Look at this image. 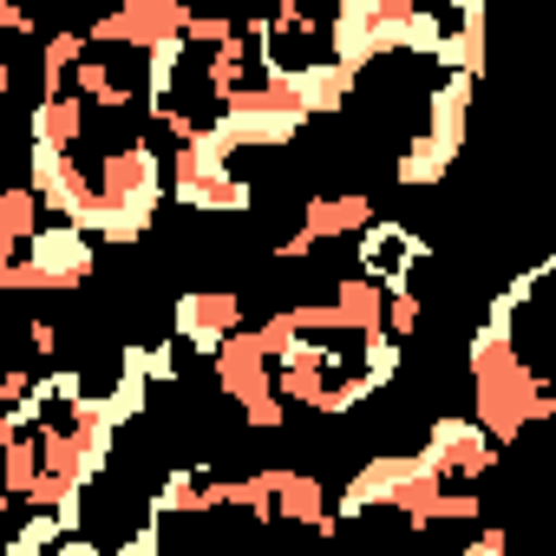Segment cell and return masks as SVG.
Returning a JSON list of instances; mask_svg holds the SVG:
<instances>
[{"mask_svg":"<svg viewBox=\"0 0 556 556\" xmlns=\"http://www.w3.org/2000/svg\"><path fill=\"white\" fill-rule=\"evenodd\" d=\"M471 73H445L432 92H426V131H419V144H432L445 164L458 157V144H465V112H471Z\"/></svg>","mask_w":556,"mask_h":556,"instance_id":"6","label":"cell"},{"mask_svg":"<svg viewBox=\"0 0 556 556\" xmlns=\"http://www.w3.org/2000/svg\"><path fill=\"white\" fill-rule=\"evenodd\" d=\"M8 79H14V73H8V66H0V92H8Z\"/></svg>","mask_w":556,"mask_h":556,"instance_id":"35","label":"cell"},{"mask_svg":"<svg viewBox=\"0 0 556 556\" xmlns=\"http://www.w3.org/2000/svg\"><path fill=\"white\" fill-rule=\"evenodd\" d=\"M229 27H236L229 14H190V8H184V21H177V34H184L190 47H216V40H223Z\"/></svg>","mask_w":556,"mask_h":556,"instance_id":"23","label":"cell"},{"mask_svg":"<svg viewBox=\"0 0 556 556\" xmlns=\"http://www.w3.org/2000/svg\"><path fill=\"white\" fill-rule=\"evenodd\" d=\"M432 60L445 66V73H484V27H458V34H445L439 47H432Z\"/></svg>","mask_w":556,"mask_h":556,"instance_id":"16","label":"cell"},{"mask_svg":"<svg viewBox=\"0 0 556 556\" xmlns=\"http://www.w3.org/2000/svg\"><path fill=\"white\" fill-rule=\"evenodd\" d=\"M40 144H60V151H73L79 138H86V99L79 92H47L40 105H34V125H27Z\"/></svg>","mask_w":556,"mask_h":556,"instance_id":"11","label":"cell"},{"mask_svg":"<svg viewBox=\"0 0 556 556\" xmlns=\"http://www.w3.org/2000/svg\"><path fill=\"white\" fill-rule=\"evenodd\" d=\"M190 60V40L184 34H157L151 47H144V92H151V105H164L170 92H177V66Z\"/></svg>","mask_w":556,"mask_h":556,"instance_id":"13","label":"cell"},{"mask_svg":"<svg viewBox=\"0 0 556 556\" xmlns=\"http://www.w3.org/2000/svg\"><path fill=\"white\" fill-rule=\"evenodd\" d=\"M27 262L14 255L8 262V295H66V289H79L86 275L99 268V249H92V236L79 229V223H47V229H34L27 242Z\"/></svg>","mask_w":556,"mask_h":556,"instance_id":"1","label":"cell"},{"mask_svg":"<svg viewBox=\"0 0 556 556\" xmlns=\"http://www.w3.org/2000/svg\"><path fill=\"white\" fill-rule=\"evenodd\" d=\"M27 348H34V354H60V328H53L47 315H40V321H27Z\"/></svg>","mask_w":556,"mask_h":556,"instance_id":"28","label":"cell"},{"mask_svg":"<svg viewBox=\"0 0 556 556\" xmlns=\"http://www.w3.org/2000/svg\"><path fill=\"white\" fill-rule=\"evenodd\" d=\"M426 458H432L445 478H484V471L497 465V439H491L478 419H465V413H439L432 432H426Z\"/></svg>","mask_w":556,"mask_h":556,"instance_id":"3","label":"cell"},{"mask_svg":"<svg viewBox=\"0 0 556 556\" xmlns=\"http://www.w3.org/2000/svg\"><path fill=\"white\" fill-rule=\"evenodd\" d=\"M229 504H242V510H255V517H275V471L236 478V484H229Z\"/></svg>","mask_w":556,"mask_h":556,"instance_id":"22","label":"cell"},{"mask_svg":"<svg viewBox=\"0 0 556 556\" xmlns=\"http://www.w3.org/2000/svg\"><path fill=\"white\" fill-rule=\"evenodd\" d=\"M151 517H177V510H197V478L190 471H164V484H157V497L144 504Z\"/></svg>","mask_w":556,"mask_h":556,"instance_id":"21","label":"cell"},{"mask_svg":"<svg viewBox=\"0 0 556 556\" xmlns=\"http://www.w3.org/2000/svg\"><path fill=\"white\" fill-rule=\"evenodd\" d=\"M445 170H452V164H445L432 144H419V138L393 157V177H400L406 190H439V184H445Z\"/></svg>","mask_w":556,"mask_h":556,"instance_id":"15","label":"cell"},{"mask_svg":"<svg viewBox=\"0 0 556 556\" xmlns=\"http://www.w3.org/2000/svg\"><path fill=\"white\" fill-rule=\"evenodd\" d=\"M157 523H164V517H151V510H144V523H138L118 549H125V556H157V543H164V530H157Z\"/></svg>","mask_w":556,"mask_h":556,"instance_id":"27","label":"cell"},{"mask_svg":"<svg viewBox=\"0 0 556 556\" xmlns=\"http://www.w3.org/2000/svg\"><path fill=\"white\" fill-rule=\"evenodd\" d=\"M374 216V197L367 190H341V197H308V236L315 242H341V236H354L361 223Z\"/></svg>","mask_w":556,"mask_h":556,"instance_id":"10","label":"cell"},{"mask_svg":"<svg viewBox=\"0 0 556 556\" xmlns=\"http://www.w3.org/2000/svg\"><path fill=\"white\" fill-rule=\"evenodd\" d=\"M289 73V92H295V105L308 112V118H328V112H341L348 99H354V86H361V73L354 66H341V60H308V66H282Z\"/></svg>","mask_w":556,"mask_h":556,"instance_id":"8","label":"cell"},{"mask_svg":"<svg viewBox=\"0 0 556 556\" xmlns=\"http://www.w3.org/2000/svg\"><path fill=\"white\" fill-rule=\"evenodd\" d=\"M445 40V21L432 14V8H413L406 21H400V53H419V60H432V47Z\"/></svg>","mask_w":556,"mask_h":556,"instance_id":"20","label":"cell"},{"mask_svg":"<svg viewBox=\"0 0 556 556\" xmlns=\"http://www.w3.org/2000/svg\"><path fill=\"white\" fill-rule=\"evenodd\" d=\"M242 419L255 426V432H282V419H289V406L275 400V393H255V400H242Z\"/></svg>","mask_w":556,"mask_h":556,"instance_id":"24","label":"cell"},{"mask_svg":"<svg viewBox=\"0 0 556 556\" xmlns=\"http://www.w3.org/2000/svg\"><path fill=\"white\" fill-rule=\"evenodd\" d=\"M47 465H40V439H27V432H14L8 445H0V491L8 497H21L34 478H40Z\"/></svg>","mask_w":556,"mask_h":556,"instance_id":"14","label":"cell"},{"mask_svg":"<svg viewBox=\"0 0 556 556\" xmlns=\"http://www.w3.org/2000/svg\"><path fill=\"white\" fill-rule=\"evenodd\" d=\"M144 380H157V387H177V380H184V367H177V348H170V341L144 348Z\"/></svg>","mask_w":556,"mask_h":556,"instance_id":"26","label":"cell"},{"mask_svg":"<svg viewBox=\"0 0 556 556\" xmlns=\"http://www.w3.org/2000/svg\"><path fill=\"white\" fill-rule=\"evenodd\" d=\"M289 315H295V334H334L341 328L334 321V302H295Z\"/></svg>","mask_w":556,"mask_h":556,"instance_id":"25","label":"cell"},{"mask_svg":"<svg viewBox=\"0 0 556 556\" xmlns=\"http://www.w3.org/2000/svg\"><path fill=\"white\" fill-rule=\"evenodd\" d=\"M8 517H14V497H8V491H0V530H8Z\"/></svg>","mask_w":556,"mask_h":556,"instance_id":"33","label":"cell"},{"mask_svg":"<svg viewBox=\"0 0 556 556\" xmlns=\"http://www.w3.org/2000/svg\"><path fill=\"white\" fill-rule=\"evenodd\" d=\"M216 387L242 406V400H255V393H275L268 387V354H262V341H255V328H229L223 341H216Z\"/></svg>","mask_w":556,"mask_h":556,"instance_id":"7","label":"cell"},{"mask_svg":"<svg viewBox=\"0 0 556 556\" xmlns=\"http://www.w3.org/2000/svg\"><path fill=\"white\" fill-rule=\"evenodd\" d=\"M170 321H177V334H184L197 354H216V341H223L229 328H242V302H236L229 289H190V295H177Z\"/></svg>","mask_w":556,"mask_h":556,"instance_id":"5","label":"cell"},{"mask_svg":"<svg viewBox=\"0 0 556 556\" xmlns=\"http://www.w3.org/2000/svg\"><path fill=\"white\" fill-rule=\"evenodd\" d=\"M92 190H99L118 216H131L138 229H151V223H157V203H164V157H157L144 138L112 144V151L99 157V170H92Z\"/></svg>","mask_w":556,"mask_h":556,"instance_id":"2","label":"cell"},{"mask_svg":"<svg viewBox=\"0 0 556 556\" xmlns=\"http://www.w3.org/2000/svg\"><path fill=\"white\" fill-rule=\"evenodd\" d=\"M361 374H367L374 387H387V380L400 374V334H387V328H367V334H361Z\"/></svg>","mask_w":556,"mask_h":556,"instance_id":"18","label":"cell"},{"mask_svg":"<svg viewBox=\"0 0 556 556\" xmlns=\"http://www.w3.org/2000/svg\"><path fill=\"white\" fill-rule=\"evenodd\" d=\"M14 432H27V426H21V419H14V413H0V445H8V439H14Z\"/></svg>","mask_w":556,"mask_h":556,"instance_id":"32","label":"cell"},{"mask_svg":"<svg viewBox=\"0 0 556 556\" xmlns=\"http://www.w3.org/2000/svg\"><path fill=\"white\" fill-rule=\"evenodd\" d=\"M380 308H387V289L374 282V275H348V282L334 289V321L354 328V334L380 328Z\"/></svg>","mask_w":556,"mask_h":556,"instance_id":"12","label":"cell"},{"mask_svg":"<svg viewBox=\"0 0 556 556\" xmlns=\"http://www.w3.org/2000/svg\"><path fill=\"white\" fill-rule=\"evenodd\" d=\"M289 8H315V0H275V14H289Z\"/></svg>","mask_w":556,"mask_h":556,"instance_id":"34","label":"cell"},{"mask_svg":"<svg viewBox=\"0 0 556 556\" xmlns=\"http://www.w3.org/2000/svg\"><path fill=\"white\" fill-rule=\"evenodd\" d=\"M497 549H504V530H484V536L471 543V556H497Z\"/></svg>","mask_w":556,"mask_h":556,"instance_id":"31","label":"cell"},{"mask_svg":"<svg viewBox=\"0 0 556 556\" xmlns=\"http://www.w3.org/2000/svg\"><path fill=\"white\" fill-rule=\"evenodd\" d=\"M34 229H40V197H34V184L0 190V236H8V242H27Z\"/></svg>","mask_w":556,"mask_h":556,"instance_id":"17","label":"cell"},{"mask_svg":"<svg viewBox=\"0 0 556 556\" xmlns=\"http://www.w3.org/2000/svg\"><path fill=\"white\" fill-rule=\"evenodd\" d=\"M164 197H177L184 210H203V216H236V210L255 203V184L223 164V170H177V177H164Z\"/></svg>","mask_w":556,"mask_h":556,"instance_id":"4","label":"cell"},{"mask_svg":"<svg viewBox=\"0 0 556 556\" xmlns=\"http://www.w3.org/2000/svg\"><path fill=\"white\" fill-rule=\"evenodd\" d=\"M60 536H66V530H60V517H53V510H40V504H27V523L8 536V549H14V556H40V549H53Z\"/></svg>","mask_w":556,"mask_h":556,"instance_id":"19","label":"cell"},{"mask_svg":"<svg viewBox=\"0 0 556 556\" xmlns=\"http://www.w3.org/2000/svg\"><path fill=\"white\" fill-rule=\"evenodd\" d=\"M321 504H328V497H321V478H315V471H275V517H289V523H308V530L334 536L341 517L321 510Z\"/></svg>","mask_w":556,"mask_h":556,"instance_id":"9","label":"cell"},{"mask_svg":"<svg viewBox=\"0 0 556 556\" xmlns=\"http://www.w3.org/2000/svg\"><path fill=\"white\" fill-rule=\"evenodd\" d=\"M321 242L308 236V229H295V236H282V242H275V255H282V262H302V255H315Z\"/></svg>","mask_w":556,"mask_h":556,"instance_id":"29","label":"cell"},{"mask_svg":"<svg viewBox=\"0 0 556 556\" xmlns=\"http://www.w3.org/2000/svg\"><path fill=\"white\" fill-rule=\"evenodd\" d=\"M21 393H27V374H0V400H8V406H14Z\"/></svg>","mask_w":556,"mask_h":556,"instance_id":"30","label":"cell"}]
</instances>
